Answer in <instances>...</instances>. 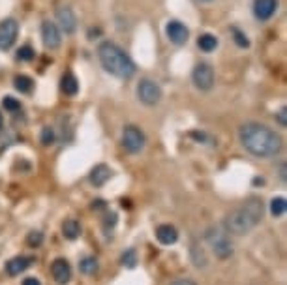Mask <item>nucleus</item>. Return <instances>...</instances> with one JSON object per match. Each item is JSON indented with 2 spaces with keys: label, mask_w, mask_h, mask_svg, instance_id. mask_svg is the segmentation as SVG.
I'll return each mask as SVG.
<instances>
[{
  "label": "nucleus",
  "mask_w": 287,
  "mask_h": 285,
  "mask_svg": "<svg viewBox=\"0 0 287 285\" xmlns=\"http://www.w3.org/2000/svg\"><path fill=\"white\" fill-rule=\"evenodd\" d=\"M192 79H194V85H196L199 90H210L214 87V69L210 68V64H197L194 68V74H192Z\"/></svg>",
  "instance_id": "nucleus-7"
},
{
  "label": "nucleus",
  "mask_w": 287,
  "mask_h": 285,
  "mask_svg": "<svg viewBox=\"0 0 287 285\" xmlns=\"http://www.w3.org/2000/svg\"><path fill=\"white\" fill-rule=\"evenodd\" d=\"M197 45H199V49L205 51V53H210L218 47V38L212 36V34H201L199 40H197Z\"/></svg>",
  "instance_id": "nucleus-19"
},
{
  "label": "nucleus",
  "mask_w": 287,
  "mask_h": 285,
  "mask_svg": "<svg viewBox=\"0 0 287 285\" xmlns=\"http://www.w3.org/2000/svg\"><path fill=\"white\" fill-rule=\"evenodd\" d=\"M120 263H122L124 267L128 268H135V265H137V254H135L134 248L126 250L122 254V259H120Z\"/></svg>",
  "instance_id": "nucleus-23"
},
{
  "label": "nucleus",
  "mask_w": 287,
  "mask_h": 285,
  "mask_svg": "<svg viewBox=\"0 0 287 285\" xmlns=\"http://www.w3.org/2000/svg\"><path fill=\"white\" fill-rule=\"evenodd\" d=\"M23 285H42V283H40L38 278H26L25 281H23Z\"/></svg>",
  "instance_id": "nucleus-32"
},
{
  "label": "nucleus",
  "mask_w": 287,
  "mask_h": 285,
  "mask_svg": "<svg viewBox=\"0 0 287 285\" xmlns=\"http://www.w3.org/2000/svg\"><path fill=\"white\" fill-rule=\"evenodd\" d=\"M13 85H15V88H17L21 94H28L32 90V87H34V83H32V79L28 75H17V77L13 79Z\"/></svg>",
  "instance_id": "nucleus-20"
},
{
  "label": "nucleus",
  "mask_w": 287,
  "mask_h": 285,
  "mask_svg": "<svg viewBox=\"0 0 287 285\" xmlns=\"http://www.w3.org/2000/svg\"><path fill=\"white\" fill-rule=\"evenodd\" d=\"M165 32H167V38H169L175 45H184L188 42L189 32L180 21H169L167 26H165Z\"/></svg>",
  "instance_id": "nucleus-11"
},
{
  "label": "nucleus",
  "mask_w": 287,
  "mask_h": 285,
  "mask_svg": "<svg viewBox=\"0 0 287 285\" xmlns=\"http://www.w3.org/2000/svg\"><path fill=\"white\" fill-rule=\"evenodd\" d=\"M60 88L66 96H75V94L79 92V83H77V79H75V75H72V74L64 75L60 81Z\"/></svg>",
  "instance_id": "nucleus-17"
},
{
  "label": "nucleus",
  "mask_w": 287,
  "mask_h": 285,
  "mask_svg": "<svg viewBox=\"0 0 287 285\" xmlns=\"http://www.w3.org/2000/svg\"><path fill=\"white\" fill-rule=\"evenodd\" d=\"M276 118H278V124H280L281 128H287V109L285 107H281L280 111H278Z\"/></svg>",
  "instance_id": "nucleus-29"
},
{
  "label": "nucleus",
  "mask_w": 287,
  "mask_h": 285,
  "mask_svg": "<svg viewBox=\"0 0 287 285\" xmlns=\"http://www.w3.org/2000/svg\"><path fill=\"white\" fill-rule=\"evenodd\" d=\"M42 142L45 147H49V145L55 142V130H53L51 126H45L42 130Z\"/></svg>",
  "instance_id": "nucleus-26"
},
{
  "label": "nucleus",
  "mask_w": 287,
  "mask_h": 285,
  "mask_svg": "<svg viewBox=\"0 0 287 285\" xmlns=\"http://www.w3.org/2000/svg\"><path fill=\"white\" fill-rule=\"evenodd\" d=\"M17 58H19V60H25V62H28V60H32V58H34V49H32L30 45H23V47L17 51Z\"/></svg>",
  "instance_id": "nucleus-27"
},
{
  "label": "nucleus",
  "mask_w": 287,
  "mask_h": 285,
  "mask_svg": "<svg viewBox=\"0 0 287 285\" xmlns=\"http://www.w3.org/2000/svg\"><path fill=\"white\" fill-rule=\"evenodd\" d=\"M17 32H19V25L15 19H4L0 23V49L6 51L10 49L15 40H17Z\"/></svg>",
  "instance_id": "nucleus-8"
},
{
  "label": "nucleus",
  "mask_w": 287,
  "mask_h": 285,
  "mask_svg": "<svg viewBox=\"0 0 287 285\" xmlns=\"http://www.w3.org/2000/svg\"><path fill=\"white\" fill-rule=\"evenodd\" d=\"M285 208H287V201L283 197H274L270 201V214L276 218H280L285 214Z\"/></svg>",
  "instance_id": "nucleus-21"
},
{
  "label": "nucleus",
  "mask_w": 287,
  "mask_h": 285,
  "mask_svg": "<svg viewBox=\"0 0 287 285\" xmlns=\"http://www.w3.org/2000/svg\"><path fill=\"white\" fill-rule=\"evenodd\" d=\"M94 210H100V208H105V201L104 199H98V201H94V205H92Z\"/></svg>",
  "instance_id": "nucleus-31"
},
{
  "label": "nucleus",
  "mask_w": 287,
  "mask_h": 285,
  "mask_svg": "<svg viewBox=\"0 0 287 285\" xmlns=\"http://www.w3.org/2000/svg\"><path fill=\"white\" fill-rule=\"evenodd\" d=\"M171 285H196L192 279H177V281H173Z\"/></svg>",
  "instance_id": "nucleus-33"
},
{
  "label": "nucleus",
  "mask_w": 287,
  "mask_h": 285,
  "mask_svg": "<svg viewBox=\"0 0 287 285\" xmlns=\"http://www.w3.org/2000/svg\"><path fill=\"white\" fill-rule=\"evenodd\" d=\"M2 124H4V118H2V115H0V130H2Z\"/></svg>",
  "instance_id": "nucleus-35"
},
{
  "label": "nucleus",
  "mask_w": 287,
  "mask_h": 285,
  "mask_svg": "<svg viewBox=\"0 0 287 285\" xmlns=\"http://www.w3.org/2000/svg\"><path fill=\"white\" fill-rule=\"evenodd\" d=\"M2 105H4V109L10 113H15L21 109V103H19L17 99L13 98V96H6V98L2 99Z\"/></svg>",
  "instance_id": "nucleus-25"
},
{
  "label": "nucleus",
  "mask_w": 287,
  "mask_h": 285,
  "mask_svg": "<svg viewBox=\"0 0 287 285\" xmlns=\"http://www.w3.org/2000/svg\"><path fill=\"white\" fill-rule=\"evenodd\" d=\"M56 21H58L56 26H60L66 34H74L75 28H77V19H75L72 8L68 6H60L56 10Z\"/></svg>",
  "instance_id": "nucleus-10"
},
{
  "label": "nucleus",
  "mask_w": 287,
  "mask_h": 285,
  "mask_svg": "<svg viewBox=\"0 0 287 285\" xmlns=\"http://www.w3.org/2000/svg\"><path fill=\"white\" fill-rule=\"evenodd\" d=\"M207 238L208 246L212 250V254L218 257V259H229L233 255V242L229 240L226 231H221L220 227H210L207 231Z\"/></svg>",
  "instance_id": "nucleus-4"
},
{
  "label": "nucleus",
  "mask_w": 287,
  "mask_h": 285,
  "mask_svg": "<svg viewBox=\"0 0 287 285\" xmlns=\"http://www.w3.org/2000/svg\"><path fill=\"white\" fill-rule=\"evenodd\" d=\"M240 142L250 154L257 158H272L281 150L280 135L259 122H248L238 131Z\"/></svg>",
  "instance_id": "nucleus-1"
},
{
  "label": "nucleus",
  "mask_w": 287,
  "mask_h": 285,
  "mask_svg": "<svg viewBox=\"0 0 287 285\" xmlns=\"http://www.w3.org/2000/svg\"><path fill=\"white\" fill-rule=\"evenodd\" d=\"M42 242H43V233H40V231H32V233H28V236H26V244H28L30 248L42 246Z\"/></svg>",
  "instance_id": "nucleus-24"
},
{
  "label": "nucleus",
  "mask_w": 287,
  "mask_h": 285,
  "mask_svg": "<svg viewBox=\"0 0 287 285\" xmlns=\"http://www.w3.org/2000/svg\"><path fill=\"white\" fill-rule=\"evenodd\" d=\"M111 174H113V171L109 169V165L100 163V165H96V167L90 171V182L94 186H104L105 182L111 179Z\"/></svg>",
  "instance_id": "nucleus-16"
},
{
  "label": "nucleus",
  "mask_w": 287,
  "mask_h": 285,
  "mask_svg": "<svg viewBox=\"0 0 287 285\" xmlns=\"http://www.w3.org/2000/svg\"><path fill=\"white\" fill-rule=\"evenodd\" d=\"M122 145L124 149L132 152V154L141 152L145 149V135H143V131L137 126H126L122 133Z\"/></svg>",
  "instance_id": "nucleus-6"
},
{
  "label": "nucleus",
  "mask_w": 287,
  "mask_h": 285,
  "mask_svg": "<svg viewBox=\"0 0 287 285\" xmlns=\"http://www.w3.org/2000/svg\"><path fill=\"white\" fill-rule=\"evenodd\" d=\"M278 10V0H256L253 2V15L259 21H267Z\"/></svg>",
  "instance_id": "nucleus-13"
},
{
  "label": "nucleus",
  "mask_w": 287,
  "mask_h": 285,
  "mask_svg": "<svg viewBox=\"0 0 287 285\" xmlns=\"http://www.w3.org/2000/svg\"><path fill=\"white\" fill-rule=\"evenodd\" d=\"M116 225V214H109L107 220H105V229H109V227H115Z\"/></svg>",
  "instance_id": "nucleus-30"
},
{
  "label": "nucleus",
  "mask_w": 287,
  "mask_h": 285,
  "mask_svg": "<svg viewBox=\"0 0 287 285\" xmlns=\"http://www.w3.org/2000/svg\"><path fill=\"white\" fill-rule=\"evenodd\" d=\"M205 2H208V0H205Z\"/></svg>",
  "instance_id": "nucleus-36"
},
{
  "label": "nucleus",
  "mask_w": 287,
  "mask_h": 285,
  "mask_svg": "<svg viewBox=\"0 0 287 285\" xmlns=\"http://www.w3.org/2000/svg\"><path fill=\"white\" fill-rule=\"evenodd\" d=\"M30 265H32V257H13L12 261L6 263V272L10 276H19L21 272H25Z\"/></svg>",
  "instance_id": "nucleus-15"
},
{
  "label": "nucleus",
  "mask_w": 287,
  "mask_h": 285,
  "mask_svg": "<svg viewBox=\"0 0 287 285\" xmlns=\"http://www.w3.org/2000/svg\"><path fill=\"white\" fill-rule=\"evenodd\" d=\"M98 56L102 66L105 68V72H109L111 75H115L118 79H130V77H134L135 64L132 62V58L118 45L111 44V42H104L98 47Z\"/></svg>",
  "instance_id": "nucleus-3"
},
{
  "label": "nucleus",
  "mask_w": 287,
  "mask_h": 285,
  "mask_svg": "<svg viewBox=\"0 0 287 285\" xmlns=\"http://www.w3.org/2000/svg\"><path fill=\"white\" fill-rule=\"evenodd\" d=\"M42 38H43V45L47 49H58L62 44L60 28L56 26V23H51V21H43Z\"/></svg>",
  "instance_id": "nucleus-9"
},
{
  "label": "nucleus",
  "mask_w": 287,
  "mask_h": 285,
  "mask_svg": "<svg viewBox=\"0 0 287 285\" xmlns=\"http://www.w3.org/2000/svg\"><path fill=\"white\" fill-rule=\"evenodd\" d=\"M62 235L66 236L68 240H75L81 235V225L77 220H66L62 223Z\"/></svg>",
  "instance_id": "nucleus-18"
},
{
  "label": "nucleus",
  "mask_w": 287,
  "mask_h": 285,
  "mask_svg": "<svg viewBox=\"0 0 287 285\" xmlns=\"http://www.w3.org/2000/svg\"><path fill=\"white\" fill-rule=\"evenodd\" d=\"M280 179L285 182V163H281L280 165Z\"/></svg>",
  "instance_id": "nucleus-34"
},
{
  "label": "nucleus",
  "mask_w": 287,
  "mask_h": 285,
  "mask_svg": "<svg viewBox=\"0 0 287 285\" xmlns=\"http://www.w3.org/2000/svg\"><path fill=\"white\" fill-rule=\"evenodd\" d=\"M233 36H235V42H237L238 47H248L250 45V42H248V38H246L244 32H240L238 28H233Z\"/></svg>",
  "instance_id": "nucleus-28"
},
{
  "label": "nucleus",
  "mask_w": 287,
  "mask_h": 285,
  "mask_svg": "<svg viewBox=\"0 0 287 285\" xmlns=\"http://www.w3.org/2000/svg\"><path fill=\"white\" fill-rule=\"evenodd\" d=\"M79 270L83 274H96V270H98V261L94 259V257H85V259L79 263Z\"/></svg>",
  "instance_id": "nucleus-22"
},
{
  "label": "nucleus",
  "mask_w": 287,
  "mask_h": 285,
  "mask_svg": "<svg viewBox=\"0 0 287 285\" xmlns=\"http://www.w3.org/2000/svg\"><path fill=\"white\" fill-rule=\"evenodd\" d=\"M51 274L58 285H66L72 279V267L66 259H55L51 265Z\"/></svg>",
  "instance_id": "nucleus-12"
},
{
  "label": "nucleus",
  "mask_w": 287,
  "mask_h": 285,
  "mask_svg": "<svg viewBox=\"0 0 287 285\" xmlns=\"http://www.w3.org/2000/svg\"><path fill=\"white\" fill-rule=\"evenodd\" d=\"M137 96L145 105H156L162 99V88L152 79H143L137 85Z\"/></svg>",
  "instance_id": "nucleus-5"
},
{
  "label": "nucleus",
  "mask_w": 287,
  "mask_h": 285,
  "mask_svg": "<svg viewBox=\"0 0 287 285\" xmlns=\"http://www.w3.org/2000/svg\"><path fill=\"white\" fill-rule=\"evenodd\" d=\"M265 205L259 197L246 199L242 205L229 212L226 218V231L233 235H246L263 220Z\"/></svg>",
  "instance_id": "nucleus-2"
},
{
  "label": "nucleus",
  "mask_w": 287,
  "mask_h": 285,
  "mask_svg": "<svg viewBox=\"0 0 287 285\" xmlns=\"http://www.w3.org/2000/svg\"><path fill=\"white\" fill-rule=\"evenodd\" d=\"M156 238L160 240V244L171 246V244H175L178 240V231L173 225H169V223H164V225H160L156 229Z\"/></svg>",
  "instance_id": "nucleus-14"
}]
</instances>
